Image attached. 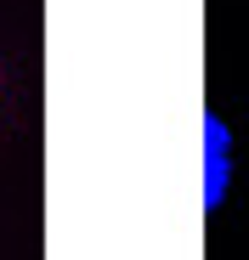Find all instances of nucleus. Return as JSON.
<instances>
[{
  "label": "nucleus",
  "instance_id": "1",
  "mask_svg": "<svg viewBox=\"0 0 249 260\" xmlns=\"http://www.w3.org/2000/svg\"><path fill=\"white\" fill-rule=\"evenodd\" d=\"M227 198V124L210 113L204 119V209Z\"/></svg>",
  "mask_w": 249,
  "mask_h": 260
}]
</instances>
